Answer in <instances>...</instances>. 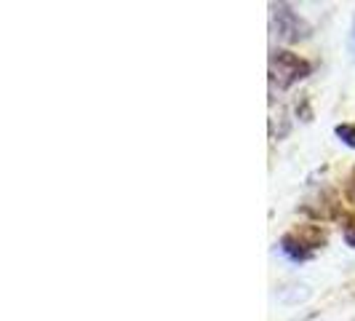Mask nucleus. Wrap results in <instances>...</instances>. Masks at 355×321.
Masks as SVG:
<instances>
[{
  "instance_id": "nucleus-1",
  "label": "nucleus",
  "mask_w": 355,
  "mask_h": 321,
  "mask_svg": "<svg viewBox=\"0 0 355 321\" xmlns=\"http://www.w3.org/2000/svg\"><path fill=\"white\" fill-rule=\"evenodd\" d=\"M310 72H313V65L300 54L286 51V49H275L270 54V81L278 89H291L294 83L304 81Z\"/></svg>"
},
{
  "instance_id": "nucleus-2",
  "label": "nucleus",
  "mask_w": 355,
  "mask_h": 321,
  "mask_svg": "<svg viewBox=\"0 0 355 321\" xmlns=\"http://www.w3.org/2000/svg\"><path fill=\"white\" fill-rule=\"evenodd\" d=\"M272 27H275V35L286 43H300L304 38H310V24L288 3L272 6Z\"/></svg>"
},
{
  "instance_id": "nucleus-3",
  "label": "nucleus",
  "mask_w": 355,
  "mask_h": 321,
  "mask_svg": "<svg viewBox=\"0 0 355 321\" xmlns=\"http://www.w3.org/2000/svg\"><path fill=\"white\" fill-rule=\"evenodd\" d=\"M291 236H294L307 252L318 249V247L326 244V231H323L320 225H300L297 231H291Z\"/></svg>"
},
{
  "instance_id": "nucleus-4",
  "label": "nucleus",
  "mask_w": 355,
  "mask_h": 321,
  "mask_svg": "<svg viewBox=\"0 0 355 321\" xmlns=\"http://www.w3.org/2000/svg\"><path fill=\"white\" fill-rule=\"evenodd\" d=\"M281 252H284L288 260H294V263H302V260H310V257H313V252L304 249L291 233H286L284 238H281Z\"/></svg>"
},
{
  "instance_id": "nucleus-5",
  "label": "nucleus",
  "mask_w": 355,
  "mask_h": 321,
  "mask_svg": "<svg viewBox=\"0 0 355 321\" xmlns=\"http://www.w3.org/2000/svg\"><path fill=\"white\" fill-rule=\"evenodd\" d=\"M334 134H337L347 147H355V124H339L337 129H334Z\"/></svg>"
},
{
  "instance_id": "nucleus-6",
  "label": "nucleus",
  "mask_w": 355,
  "mask_h": 321,
  "mask_svg": "<svg viewBox=\"0 0 355 321\" xmlns=\"http://www.w3.org/2000/svg\"><path fill=\"white\" fill-rule=\"evenodd\" d=\"M345 198H347V204H353L355 206V172L347 177V185H345Z\"/></svg>"
},
{
  "instance_id": "nucleus-7",
  "label": "nucleus",
  "mask_w": 355,
  "mask_h": 321,
  "mask_svg": "<svg viewBox=\"0 0 355 321\" xmlns=\"http://www.w3.org/2000/svg\"><path fill=\"white\" fill-rule=\"evenodd\" d=\"M345 241H347L350 247H355V220H347V222H345Z\"/></svg>"
},
{
  "instance_id": "nucleus-8",
  "label": "nucleus",
  "mask_w": 355,
  "mask_h": 321,
  "mask_svg": "<svg viewBox=\"0 0 355 321\" xmlns=\"http://www.w3.org/2000/svg\"><path fill=\"white\" fill-rule=\"evenodd\" d=\"M353 51H355V30H353Z\"/></svg>"
}]
</instances>
